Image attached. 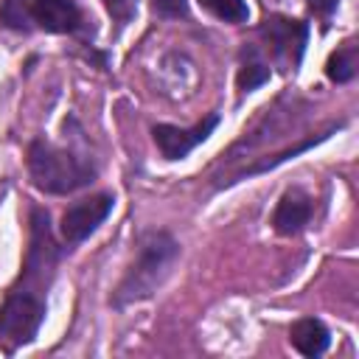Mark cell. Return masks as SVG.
<instances>
[{
    "label": "cell",
    "mask_w": 359,
    "mask_h": 359,
    "mask_svg": "<svg viewBox=\"0 0 359 359\" xmlns=\"http://www.w3.org/2000/svg\"><path fill=\"white\" fill-rule=\"evenodd\" d=\"M177 255H180V244L168 233H149L140 241L137 258L115 292V303L123 306V303H135V300L149 297L165 280Z\"/></svg>",
    "instance_id": "1"
},
{
    "label": "cell",
    "mask_w": 359,
    "mask_h": 359,
    "mask_svg": "<svg viewBox=\"0 0 359 359\" xmlns=\"http://www.w3.org/2000/svg\"><path fill=\"white\" fill-rule=\"evenodd\" d=\"M28 171L39 191L45 194H73L93 182L95 168L67 149L48 140H34L28 149Z\"/></svg>",
    "instance_id": "2"
},
{
    "label": "cell",
    "mask_w": 359,
    "mask_h": 359,
    "mask_svg": "<svg viewBox=\"0 0 359 359\" xmlns=\"http://www.w3.org/2000/svg\"><path fill=\"white\" fill-rule=\"evenodd\" d=\"M45 320V300L39 294L11 289L0 309V339L8 351L28 345Z\"/></svg>",
    "instance_id": "3"
},
{
    "label": "cell",
    "mask_w": 359,
    "mask_h": 359,
    "mask_svg": "<svg viewBox=\"0 0 359 359\" xmlns=\"http://www.w3.org/2000/svg\"><path fill=\"white\" fill-rule=\"evenodd\" d=\"M56 266V244L48 227V213L34 208L31 210V247H28V258L22 266V292L39 294L42 286H48L50 275Z\"/></svg>",
    "instance_id": "4"
},
{
    "label": "cell",
    "mask_w": 359,
    "mask_h": 359,
    "mask_svg": "<svg viewBox=\"0 0 359 359\" xmlns=\"http://www.w3.org/2000/svg\"><path fill=\"white\" fill-rule=\"evenodd\" d=\"M261 36L272 53V59L283 70H294L303 59L306 42H309V25L292 17H269L261 25Z\"/></svg>",
    "instance_id": "5"
},
{
    "label": "cell",
    "mask_w": 359,
    "mask_h": 359,
    "mask_svg": "<svg viewBox=\"0 0 359 359\" xmlns=\"http://www.w3.org/2000/svg\"><path fill=\"white\" fill-rule=\"evenodd\" d=\"M112 196L109 194H95L87 199L73 202L65 213H62V236L67 244H79L84 241L112 210Z\"/></svg>",
    "instance_id": "6"
},
{
    "label": "cell",
    "mask_w": 359,
    "mask_h": 359,
    "mask_svg": "<svg viewBox=\"0 0 359 359\" xmlns=\"http://www.w3.org/2000/svg\"><path fill=\"white\" fill-rule=\"evenodd\" d=\"M216 123H219V115H208L205 121H199L191 129L171 126V123H157L151 129V135H154V143H157V149L163 151L165 160H182L191 149H196L199 143L208 140V135L216 129Z\"/></svg>",
    "instance_id": "7"
},
{
    "label": "cell",
    "mask_w": 359,
    "mask_h": 359,
    "mask_svg": "<svg viewBox=\"0 0 359 359\" xmlns=\"http://www.w3.org/2000/svg\"><path fill=\"white\" fill-rule=\"evenodd\" d=\"M31 11L36 25L50 34H70L81 25L79 0H31Z\"/></svg>",
    "instance_id": "8"
},
{
    "label": "cell",
    "mask_w": 359,
    "mask_h": 359,
    "mask_svg": "<svg viewBox=\"0 0 359 359\" xmlns=\"http://www.w3.org/2000/svg\"><path fill=\"white\" fill-rule=\"evenodd\" d=\"M311 219V199L303 194V191H286L272 213V227L280 233V236H294L300 233Z\"/></svg>",
    "instance_id": "9"
},
{
    "label": "cell",
    "mask_w": 359,
    "mask_h": 359,
    "mask_svg": "<svg viewBox=\"0 0 359 359\" xmlns=\"http://www.w3.org/2000/svg\"><path fill=\"white\" fill-rule=\"evenodd\" d=\"M289 339L303 356H320L328 348V328L314 317H303L289 328Z\"/></svg>",
    "instance_id": "10"
},
{
    "label": "cell",
    "mask_w": 359,
    "mask_h": 359,
    "mask_svg": "<svg viewBox=\"0 0 359 359\" xmlns=\"http://www.w3.org/2000/svg\"><path fill=\"white\" fill-rule=\"evenodd\" d=\"M356 67H359V50H356V42H345L342 48H337L331 56H328V65H325V76L337 84L342 81H351L356 76Z\"/></svg>",
    "instance_id": "11"
},
{
    "label": "cell",
    "mask_w": 359,
    "mask_h": 359,
    "mask_svg": "<svg viewBox=\"0 0 359 359\" xmlns=\"http://www.w3.org/2000/svg\"><path fill=\"white\" fill-rule=\"evenodd\" d=\"M266 79H269L266 62L258 56L255 48H247L244 50V59H241V67H238V90L241 93H250L255 87H261Z\"/></svg>",
    "instance_id": "12"
},
{
    "label": "cell",
    "mask_w": 359,
    "mask_h": 359,
    "mask_svg": "<svg viewBox=\"0 0 359 359\" xmlns=\"http://www.w3.org/2000/svg\"><path fill=\"white\" fill-rule=\"evenodd\" d=\"M34 11L25 0H3L0 3V25L3 28H14V31H31Z\"/></svg>",
    "instance_id": "13"
},
{
    "label": "cell",
    "mask_w": 359,
    "mask_h": 359,
    "mask_svg": "<svg viewBox=\"0 0 359 359\" xmlns=\"http://www.w3.org/2000/svg\"><path fill=\"white\" fill-rule=\"evenodd\" d=\"M213 17L224 20V22H244L250 17V8L244 0H199Z\"/></svg>",
    "instance_id": "14"
},
{
    "label": "cell",
    "mask_w": 359,
    "mask_h": 359,
    "mask_svg": "<svg viewBox=\"0 0 359 359\" xmlns=\"http://www.w3.org/2000/svg\"><path fill=\"white\" fill-rule=\"evenodd\" d=\"M151 8L160 17H185L188 14V0H151Z\"/></svg>",
    "instance_id": "15"
},
{
    "label": "cell",
    "mask_w": 359,
    "mask_h": 359,
    "mask_svg": "<svg viewBox=\"0 0 359 359\" xmlns=\"http://www.w3.org/2000/svg\"><path fill=\"white\" fill-rule=\"evenodd\" d=\"M104 6L118 22H126L135 14V0H104Z\"/></svg>",
    "instance_id": "16"
},
{
    "label": "cell",
    "mask_w": 359,
    "mask_h": 359,
    "mask_svg": "<svg viewBox=\"0 0 359 359\" xmlns=\"http://www.w3.org/2000/svg\"><path fill=\"white\" fill-rule=\"evenodd\" d=\"M306 3L317 17H331L337 11V6H339V0H306Z\"/></svg>",
    "instance_id": "17"
}]
</instances>
